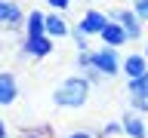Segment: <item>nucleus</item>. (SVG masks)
<instances>
[{"mask_svg":"<svg viewBox=\"0 0 148 138\" xmlns=\"http://www.w3.org/2000/svg\"><path fill=\"white\" fill-rule=\"evenodd\" d=\"M18 138H53V129L49 126H31V129H22Z\"/></svg>","mask_w":148,"mask_h":138,"instance_id":"15","label":"nucleus"},{"mask_svg":"<svg viewBox=\"0 0 148 138\" xmlns=\"http://www.w3.org/2000/svg\"><path fill=\"white\" fill-rule=\"evenodd\" d=\"M43 3H46V6H49V9H59V12H65V9L71 6L74 0H43Z\"/></svg>","mask_w":148,"mask_h":138,"instance_id":"20","label":"nucleus"},{"mask_svg":"<svg viewBox=\"0 0 148 138\" xmlns=\"http://www.w3.org/2000/svg\"><path fill=\"white\" fill-rule=\"evenodd\" d=\"M133 9H136L139 16H142V18L148 22V0H133Z\"/></svg>","mask_w":148,"mask_h":138,"instance_id":"21","label":"nucleus"},{"mask_svg":"<svg viewBox=\"0 0 148 138\" xmlns=\"http://www.w3.org/2000/svg\"><path fill=\"white\" fill-rule=\"evenodd\" d=\"M22 34H46V12L43 9H28L25 31H22Z\"/></svg>","mask_w":148,"mask_h":138,"instance_id":"12","label":"nucleus"},{"mask_svg":"<svg viewBox=\"0 0 148 138\" xmlns=\"http://www.w3.org/2000/svg\"><path fill=\"white\" fill-rule=\"evenodd\" d=\"M90 92H92V83L86 80L80 71H74L53 89L49 98H53L56 108H62V110H80L83 104L90 101Z\"/></svg>","mask_w":148,"mask_h":138,"instance_id":"1","label":"nucleus"},{"mask_svg":"<svg viewBox=\"0 0 148 138\" xmlns=\"http://www.w3.org/2000/svg\"><path fill=\"white\" fill-rule=\"evenodd\" d=\"M46 34L56 37V40H65V37H71V25L65 22V16L59 9H49L46 12Z\"/></svg>","mask_w":148,"mask_h":138,"instance_id":"10","label":"nucleus"},{"mask_svg":"<svg viewBox=\"0 0 148 138\" xmlns=\"http://www.w3.org/2000/svg\"><path fill=\"white\" fill-rule=\"evenodd\" d=\"M71 43H74V49H77V52H83V49H92V46H90V34H86L80 25H74V28H71Z\"/></svg>","mask_w":148,"mask_h":138,"instance_id":"14","label":"nucleus"},{"mask_svg":"<svg viewBox=\"0 0 148 138\" xmlns=\"http://www.w3.org/2000/svg\"><path fill=\"white\" fill-rule=\"evenodd\" d=\"M142 52H145V55H148V40H145V43H142Z\"/></svg>","mask_w":148,"mask_h":138,"instance_id":"23","label":"nucleus"},{"mask_svg":"<svg viewBox=\"0 0 148 138\" xmlns=\"http://www.w3.org/2000/svg\"><path fill=\"white\" fill-rule=\"evenodd\" d=\"M53 52H56V37L49 34H22V40H18L22 58H46Z\"/></svg>","mask_w":148,"mask_h":138,"instance_id":"2","label":"nucleus"},{"mask_svg":"<svg viewBox=\"0 0 148 138\" xmlns=\"http://www.w3.org/2000/svg\"><path fill=\"white\" fill-rule=\"evenodd\" d=\"M25 9L16 0H0V31H25Z\"/></svg>","mask_w":148,"mask_h":138,"instance_id":"5","label":"nucleus"},{"mask_svg":"<svg viewBox=\"0 0 148 138\" xmlns=\"http://www.w3.org/2000/svg\"><path fill=\"white\" fill-rule=\"evenodd\" d=\"M96 3H102V0H96Z\"/></svg>","mask_w":148,"mask_h":138,"instance_id":"24","label":"nucleus"},{"mask_svg":"<svg viewBox=\"0 0 148 138\" xmlns=\"http://www.w3.org/2000/svg\"><path fill=\"white\" fill-rule=\"evenodd\" d=\"M108 16L114 18V22H120V25L127 28V34H130V40H142V34H145V18L139 16L133 6H117V9H108Z\"/></svg>","mask_w":148,"mask_h":138,"instance_id":"4","label":"nucleus"},{"mask_svg":"<svg viewBox=\"0 0 148 138\" xmlns=\"http://www.w3.org/2000/svg\"><path fill=\"white\" fill-rule=\"evenodd\" d=\"M86 68H92V49H83L74 58V71H86Z\"/></svg>","mask_w":148,"mask_h":138,"instance_id":"16","label":"nucleus"},{"mask_svg":"<svg viewBox=\"0 0 148 138\" xmlns=\"http://www.w3.org/2000/svg\"><path fill=\"white\" fill-rule=\"evenodd\" d=\"M120 123H123V135L127 138H148V123H145V114H139V110H123V117H120Z\"/></svg>","mask_w":148,"mask_h":138,"instance_id":"7","label":"nucleus"},{"mask_svg":"<svg viewBox=\"0 0 148 138\" xmlns=\"http://www.w3.org/2000/svg\"><path fill=\"white\" fill-rule=\"evenodd\" d=\"M0 138H9V123L0 117Z\"/></svg>","mask_w":148,"mask_h":138,"instance_id":"22","label":"nucleus"},{"mask_svg":"<svg viewBox=\"0 0 148 138\" xmlns=\"http://www.w3.org/2000/svg\"><path fill=\"white\" fill-rule=\"evenodd\" d=\"M59 138H96V132H90V129H71V132H65Z\"/></svg>","mask_w":148,"mask_h":138,"instance_id":"19","label":"nucleus"},{"mask_svg":"<svg viewBox=\"0 0 148 138\" xmlns=\"http://www.w3.org/2000/svg\"><path fill=\"white\" fill-rule=\"evenodd\" d=\"M123 92H127V98H130V95H136V98H148V74L127 80V83H123Z\"/></svg>","mask_w":148,"mask_h":138,"instance_id":"13","label":"nucleus"},{"mask_svg":"<svg viewBox=\"0 0 148 138\" xmlns=\"http://www.w3.org/2000/svg\"><path fill=\"white\" fill-rule=\"evenodd\" d=\"M114 135H123V123L120 120H111L102 126V138H114Z\"/></svg>","mask_w":148,"mask_h":138,"instance_id":"17","label":"nucleus"},{"mask_svg":"<svg viewBox=\"0 0 148 138\" xmlns=\"http://www.w3.org/2000/svg\"><path fill=\"white\" fill-rule=\"evenodd\" d=\"M92 68H99L105 74V80H114L123 74V58H120V49L114 46H96L92 49Z\"/></svg>","mask_w":148,"mask_h":138,"instance_id":"3","label":"nucleus"},{"mask_svg":"<svg viewBox=\"0 0 148 138\" xmlns=\"http://www.w3.org/2000/svg\"><path fill=\"white\" fill-rule=\"evenodd\" d=\"M142 74H148V55L145 52H130V55H123V77L133 80V77H142Z\"/></svg>","mask_w":148,"mask_h":138,"instance_id":"11","label":"nucleus"},{"mask_svg":"<svg viewBox=\"0 0 148 138\" xmlns=\"http://www.w3.org/2000/svg\"><path fill=\"white\" fill-rule=\"evenodd\" d=\"M99 43H102V46H114V49H120V46L133 43V40H130L127 28L120 25V22H114V18H111L108 25H105V31L99 34Z\"/></svg>","mask_w":148,"mask_h":138,"instance_id":"9","label":"nucleus"},{"mask_svg":"<svg viewBox=\"0 0 148 138\" xmlns=\"http://www.w3.org/2000/svg\"><path fill=\"white\" fill-rule=\"evenodd\" d=\"M108 22H111V16L105 12V9H86V12L80 16V22H77V25H80L90 37H99L102 31H105V25H108Z\"/></svg>","mask_w":148,"mask_h":138,"instance_id":"8","label":"nucleus"},{"mask_svg":"<svg viewBox=\"0 0 148 138\" xmlns=\"http://www.w3.org/2000/svg\"><path fill=\"white\" fill-rule=\"evenodd\" d=\"M130 108L139 110V114H148V98H136V95H130Z\"/></svg>","mask_w":148,"mask_h":138,"instance_id":"18","label":"nucleus"},{"mask_svg":"<svg viewBox=\"0 0 148 138\" xmlns=\"http://www.w3.org/2000/svg\"><path fill=\"white\" fill-rule=\"evenodd\" d=\"M22 95V86H18V77L12 71H0V110L12 108Z\"/></svg>","mask_w":148,"mask_h":138,"instance_id":"6","label":"nucleus"}]
</instances>
